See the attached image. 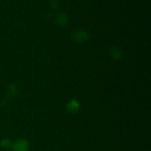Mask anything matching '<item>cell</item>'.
Segmentation results:
<instances>
[{
	"mask_svg": "<svg viewBox=\"0 0 151 151\" xmlns=\"http://www.w3.org/2000/svg\"><path fill=\"white\" fill-rule=\"evenodd\" d=\"M14 151H27L28 143L25 140H19L15 143L13 146Z\"/></svg>",
	"mask_w": 151,
	"mask_h": 151,
	"instance_id": "obj_1",
	"label": "cell"
},
{
	"mask_svg": "<svg viewBox=\"0 0 151 151\" xmlns=\"http://www.w3.org/2000/svg\"><path fill=\"white\" fill-rule=\"evenodd\" d=\"M56 22L60 26H64L67 22V16L63 13H59L56 17Z\"/></svg>",
	"mask_w": 151,
	"mask_h": 151,
	"instance_id": "obj_2",
	"label": "cell"
},
{
	"mask_svg": "<svg viewBox=\"0 0 151 151\" xmlns=\"http://www.w3.org/2000/svg\"><path fill=\"white\" fill-rule=\"evenodd\" d=\"M75 39L79 41H85L86 40H87L88 35L86 32H84L83 31H78V32L75 33Z\"/></svg>",
	"mask_w": 151,
	"mask_h": 151,
	"instance_id": "obj_3",
	"label": "cell"
},
{
	"mask_svg": "<svg viewBox=\"0 0 151 151\" xmlns=\"http://www.w3.org/2000/svg\"><path fill=\"white\" fill-rule=\"evenodd\" d=\"M68 108H69V110L71 112L75 111L78 109V104L77 103L76 101H72L68 106Z\"/></svg>",
	"mask_w": 151,
	"mask_h": 151,
	"instance_id": "obj_4",
	"label": "cell"
},
{
	"mask_svg": "<svg viewBox=\"0 0 151 151\" xmlns=\"http://www.w3.org/2000/svg\"><path fill=\"white\" fill-rule=\"evenodd\" d=\"M50 5L53 8H56L58 6V0H50Z\"/></svg>",
	"mask_w": 151,
	"mask_h": 151,
	"instance_id": "obj_5",
	"label": "cell"
},
{
	"mask_svg": "<svg viewBox=\"0 0 151 151\" xmlns=\"http://www.w3.org/2000/svg\"><path fill=\"white\" fill-rule=\"evenodd\" d=\"M111 53H112V55H113L114 57L115 58H119L120 57V55H121L120 52H119L117 50H116V49H114V51H112Z\"/></svg>",
	"mask_w": 151,
	"mask_h": 151,
	"instance_id": "obj_6",
	"label": "cell"
},
{
	"mask_svg": "<svg viewBox=\"0 0 151 151\" xmlns=\"http://www.w3.org/2000/svg\"><path fill=\"white\" fill-rule=\"evenodd\" d=\"M1 146L4 147H9L10 146V142L9 140H3L1 142Z\"/></svg>",
	"mask_w": 151,
	"mask_h": 151,
	"instance_id": "obj_7",
	"label": "cell"
}]
</instances>
